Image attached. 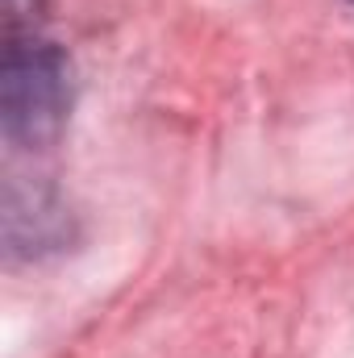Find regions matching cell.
<instances>
[{
  "mask_svg": "<svg viewBox=\"0 0 354 358\" xmlns=\"http://www.w3.org/2000/svg\"><path fill=\"white\" fill-rule=\"evenodd\" d=\"M71 108V71L55 46H8L0 67V121L17 146H46Z\"/></svg>",
  "mask_w": 354,
  "mask_h": 358,
  "instance_id": "1",
  "label": "cell"
},
{
  "mask_svg": "<svg viewBox=\"0 0 354 358\" xmlns=\"http://www.w3.org/2000/svg\"><path fill=\"white\" fill-rule=\"evenodd\" d=\"M0 8H4V29H8V38H17L21 29H29V25L38 21L42 0H0Z\"/></svg>",
  "mask_w": 354,
  "mask_h": 358,
  "instance_id": "2",
  "label": "cell"
}]
</instances>
